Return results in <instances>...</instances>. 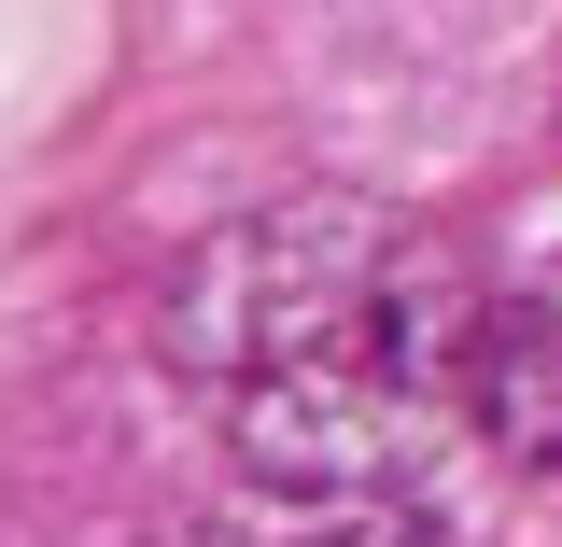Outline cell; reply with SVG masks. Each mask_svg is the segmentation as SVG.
<instances>
[{"label": "cell", "instance_id": "6da1fadb", "mask_svg": "<svg viewBox=\"0 0 562 547\" xmlns=\"http://www.w3.org/2000/svg\"><path fill=\"white\" fill-rule=\"evenodd\" d=\"M169 351L254 478H408L422 421L479 408V309L394 210H268L169 295Z\"/></svg>", "mask_w": 562, "mask_h": 547}, {"label": "cell", "instance_id": "3957f363", "mask_svg": "<svg viewBox=\"0 0 562 547\" xmlns=\"http://www.w3.org/2000/svg\"><path fill=\"white\" fill-rule=\"evenodd\" d=\"M225 547H450V520L408 478H254Z\"/></svg>", "mask_w": 562, "mask_h": 547}, {"label": "cell", "instance_id": "7a4b0ae2", "mask_svg": "<svg viewBox=\"0 0 562 547\" xmlns=\"http://www.w3.org/2000/svg\"><path fill=\"white\" fill-rule=\"evenodd\" d=\"M479 421L562 478V253L479 309Z\"/></svg>", "mask_w": 562, "mask_h": 547}]
</instances>
